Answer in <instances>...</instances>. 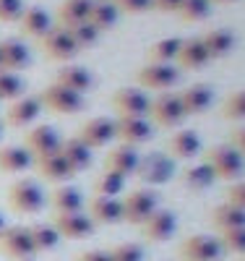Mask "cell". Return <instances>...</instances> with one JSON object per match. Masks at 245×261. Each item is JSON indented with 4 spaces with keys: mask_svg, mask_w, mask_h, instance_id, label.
<instances>
[{
    "mask_svg": "<svg viewBox=\"0 0 245 261\" xmlns=\"http://www.w3.org/2000/svg\"><path fill=\"white\" fill-rule=\"evenodd\" d=\"M47 204L44 199V191L37 180L32 178H21L16 183H11L8 188V206L16 212V214H39Z\"/></svg>",
    "mask_w": 245,
    "mask_h": 261,
    "instance_id": "obj_1",
    "label": "cell"
},
{
    "mask_svg": "<svg viewBox=\"0 0 245 261\" xmlns=\"http://www.w3.org/2000/svg\"><path fill=\"white\" fill-rule=\"evenodd\" d=\"M204 165H209V170L214 172V178L219 180H237L245 172V160L230 144H219L211 146L204 157Z\"/></svg>",
    "mask_w": 245,
    "mask_h": 261,
    "instance_id": "obj_2",
    "label": "cell"
},
{
    "mask_svg": "<svg viewBox=\"0 0 245 261\" xmlns=\"http://www.w3.org/2000/svg\"><path fill=\"white\" fill-rule=\"evenodd\" d=\"M120 206H123V222L141 225L159 209V199L151 188H136V191H130L125 199H120Z\"/></svg>",
    "mask_w": 245,
    "mask_h": 261,
    "instance_id": "obj_3",
    "label": "cell"
},
{
    "mask_svg": "<svg viewBox=\"0 0 245 261\" xmlns=\"http://www.w3.org/2000/svg\"><path fill=\"white\" fill-rule=\"evenodd\" d=\"M136 81L141 89H151L162 94V92H170L180 81V68H175L172 63H146L139 68Z\"/></svg>",
    "mask_w": 245,
    "mask_h": 261,
    "instance_id": "obj_4",
    "label": "cell"
},
{
    "mask_svg": "<svg viewBox=\"0 0 245 261\" xmlns=\"http://www.w3.org/2000/svg\"><path fill=\"white\" fill-rule=\"evenodd\" d=\"M39 50L44 53V58H50L55 63H68L78 55V47L73 45L68 29L55 27V24L39 37Z\"/></svg>",
    "mask_w": 245,
    "mask_h": 261,
    "instance_id": "obj_5",
    "label": "cell"
},
{
    "mask_svg": "<svg viewBox=\"0 0 245 261\" xmlns=\"http://www.w3.org/2000/svg\"><path fill=\"white\" fill-rule=\"evenodd\" d=\"M37 99L42 105V110L47 107V110L55 113V115H76L78 110H84V97L76 94V92L63 89V86H58V84L44 86V89L37 94Z\"/></svg>",
    "mask_w": 245,
    "mask_h": 261,
    "instance_id": "obj_6",
    "label": "cell"
},
{
    "mask_svg": "<svg viewBox=\"0 0 245 261\" xmlns=\"http://www.w3.org/2000/svg\"><path fill=\"white\" fill-rule=\"evenodd\" d=\"M157 125L162 128H177L183 120H185V113H183V105L177 99V92H162L159 97H154L151 105H149V115Z\"/></svg>",
    "mask_w": 245,
    "mask_h": 261,
    "instance_id": "obj_7",
    "label": "cell"
},
{
    "mask_svg": "<svg viewBox=\"0 0 245 261\" xmlns=\"http://www.w3.org/2000/svg\"><path fill=\"white\" fill-rule=\"evenodd\" d=\"M0 253H6L13 261L32 258L37 251H34V243H32L29 227L26 225H8L0 232Z\"/></svg>",
    "mask_w": 245,
    "mask_h": 261,
    "instance_id": "obj_8",
    "label": "cell"
},
{
    "mask_svg": "<svg viewBox=\"0 0 245 261\" xmlns=\"http://www.w3.org/2000/svg\"><path fill=\"white\" fill-rule=\"evenodd\" d=\"M183 261H222L225 251H222V243L219 238H211V235H190L180 243L177 248Z\"/></svg>",
    "mask_w": 245,
    "mask_h": 261,
    "instance_id": "obj_9",
    "label": "cell"
},
{
    "mask_svg": "<svg viewBox=\"0 0 245 261\" xmlns=\"http://www.w3.org/2000/svg\"><path fill=\"white\" fill-rule=\"evenodd\" d=\"M149 94L144 89H130L123 86L113 94V110L118 113V118H146L149 115Z\"/></svg>",
    "mask_w": 245,
    "mask_h": 261,
    "instance_id": "obj_10",
    "label": "cell"
},
{
    "mask_svg": "<svg viewBox=\"0 0 245 261\" xmlns=\"http://www.w3.org/2000/svg\"><path fill=\"white\" fill-rule=\"evenodd\" d=\"M50 225L58 230L60 241H63V238H65V241H84V238H92L94 230H97V225L89 220V214H84V212L55 214Z\"/></svg>",
    "mask_w": 245,
    "mask_h": 261,
    "instance_id": "obj_11",
    "label": "cell"
},
{
    "mask_svg": "<svg viewBox=\"0 0 245 261\" xmlns=\"http://www.w3.org/2000/svg\"><path fill=\"white\" fill-rule=\"evenodd\" d=\"M76 139H78L81 144H86L92 151H94V149H104L110 141L115 139V120H113V118H104V115L86 120V123L78 128Z\"/></svg>",
    "mask_w": 245,
    "mask_h": 261,
    "instance_id": "obj_12",
    "label": "cell"
},
{
    "mask_svg": "<svg viewBox=\"0 0 245 261\" xmlns=\"http://www.w3.org/2000/svg\"><path fill=\"white\" fill-rule=\"evenodd\" d=\"M139 227H141L144 241H149V243H165V241H170V238L177 232V217L170 209H157Z\"/></svg>",
    "mask_w": 245,
    "mask_h": 261,
    "instance_id": "obj_13",
    "label": "cell"
},
{
    "mask_svg": "<svg viewBox=\"0 0 245 261\" xmlns=\"http://www.w3.org/2000/svg\"><path fill=\"white\" fill-rule=\"evenodd\" d=\"M136 175L149 186H162L172 178V160L167 154H162V151H154V154L139 160Z\"/></svg>",
    "mask_w": 245,
    "mask_h": 261,
    "instance_id": "obj_14",
    "label": "cell"
},
{
    "mask_svg": "<svg viewBox=\"0 0 245 261\" xmlns=\"http://www.w3.org/2000/svg\"><path fill=\"white\" fill-rule=\"evenodd\" d=\"M151 123L149 118H118L115 120V139L123 141V146H141L151 139Z\"/></svg>",
    "mask_w": 245,
    "mask_h": 261,
    "instance_id": "obj_15",
    "label": "cell"
},
{
    "mask_svg": "<svg viewBox=\"0 0 245 261\" xmlns=\"http://www.w3.org/2000/svg\"><path fill=\"white\" fill-rule=\"evenodd\" d=\"M177 99H180V105H183L185 118L204 115L211 107V102H214V89L209 84H190V86H185V89L177 92Z\"/></svg>",
    "mask_w": 245,
    "mask_h": 261,
    "instance_id": "obj_16",
    "label": "cell"
},
{
    "mask_svg": "<svg viewBox=\"0 0 245 261\" xmlns=\"http://www.w3.org/2000/svg\"><path fill=\"white\" fill-rule=\"evenodd\" d=\"M60 141L63 139H60V134L52 125H34L26 134V149H29V154L34 160L60 151Z\"/></svg>",
    "mask_w": 245,
    "mask_h": 261,
    "instance_id": "obj_17",
    "label": "cell"
},
{
    "mask_svg": "<svg viewBox=\"0 0 245 261\" xmlns=\"http://www.w3.org/2000/svg\"><path fill=\"white\" fill-rule=\"evenodd\" d=\"M39 113H42L39 99L24 94V97L13 99L11 107L6 110V125H11V128H26V125H32L39 118Z\"/></svg>",
    "mask_w": 245,
    "mask_h": 261,
    "instance_id": "obj_18",
    "label": "cell"
},
{
    "mask_svg": "<svg viewBox=\"0 0 245 261\" xmlns=\"http://www.w3.org/2000/svg\"><path fill=\"white\" fill-rule=\"evenodd\" d=\"M139 160L141 154L133 146H115V149H110L107 151V157H104V170L110 172H115V175H136V167H139Z\"/></svg>",
    "mask_w": 245,
    "mask_h": 261,
    "instance_id": "obj_19",
    "label": "cell"
},
{
    "mask_svg": "<svg viewBox=\"0 0 245 261\" xmlns=\"http://www.w3.org/2000/svg\"><path fill=\"white\" fill-rule=\"evenodd\" d=\"M165 154L170 160H193L201 154V136L196 130H177V134L167 141Z\"/></svg>",
    "mask_w": 245,
    "mask_h": 261,
    "instance_id": "obj_20",
    "label": "cell"
},
{
    "mask_svg": "<svg viewBox=\"0 0 245 261\" xmlns=\"http://www.w3.org/2000/svg\"><path fill=\"white\" fill-rule=\"evenodd\" d=\"M55 84L84 97L94 86V76L89 73L84 65H63V68L58 71V76H55Z\"/></svg>",
    "mask_w": 245,
    "mask_h": 261,
    "instance_id": "obj_21",
    "label": "cell"
},
{
    "mask_svg": "<svg viewBox=\"0 0 245 261\" xmlns=\"http://www.w3.org/2000/svg\"><path fill=\"white\" fill-rule=\"evenodd\" d=\"M177 65L180 68H185V71H201L204 65L209 63V53H206V47H204V42H201V37H188V39H183V45H180V50H177Z\"/></svg>",
    "mask_w": 245,
    "mask_h": 261,
    "instance_id": "obj_22",
    "label": "cell"
},
{
    "mask_svg": "<svg viewBox=\"0 0 245 261\" xmlns=\"http://www.w3.org/2000/svg\"><path fill=\"white\" fill-rule=\"evenodd\" d=\"M89 220H92L94 225H118V222H123L120 199L94 196V199L89 201Z\"/></svg>",
    "mask_w": 245,
    "mask_h": 261,
    "instance_id": "obj_23",
    "label": "cell"
},
{
    "mask_svg": "<svg viewBox=\"0 0 245 261\" xmlns=\"http://www.w3.org/2000/svg\"><path fill=\"white\" fill-rule=\"evenodd\" d=\"M60 154H63L65 165L71 167L73 175H78V172H84V170L92 167V149H89L86 144H81L76 136L60 141Z\"/></svg>",
    "mask_w": 245,
    "mask_h": 261,
    "instance_id": "obj_24",
    "label": "cell"
},
{
    "mask_svg": "<svg viewBox=\"0 0 245 261\" xmlns=\"http://www.w3.org/2000/svg\"><path fill=\"white\" fill-rule=\"evenodd\" d=\"M29 65V47L18 39H3L0 42V71L18 73Z\"/></svg>",
    "mask_w": 245,
    "mask_h": 261,
    "instance_id": "obj_25",
    "label": "cell"
},
{
    "mask_svg": "<svg viewBox=\"0 0 245 261\" xmlns=\"http://www.w3.org/2000/svg\"><path fill=\"white\" fill-rule=\"evenodd\" d=\"M201 42L209 53V60H222L235 50V34L230 29H209L201 34Z\"/></svg>",
    "mask_w": 245,
    "mask_h": 261,
    "instance_id": "obj_26",
    "label": "cell"
},
{
    "mask_svg": "<svg viewBox=\"0 0 245 261\" xmlns=\"http://www.w3.org/2000/svg\"><path fill=\"white\" fill-rule=\"evenodd\" d=\"M34 167H37V172H39V178L50 180V183H63V180L73 178V172H71L68 165H65V160H63L60 151H55V154H47V157H37V160H34Z\"/></svg>",
    "mask_w": 245,
    "mask_h": 261,
    "instance_id": "obj_27",
    "label": "cell"
},
{
    "mask_svg": "<svg viewBox=\"0 0 245 261\" xmlns=\"http://www.w3.org/2000/svg\"><path fill=\"white\" fill-rule=\"evenodd\" d=\"M89 8H92V0H63L55 11V27H63V29H71L81 21L89 18Z\"/></svg>",
    "mask_w": 245,
    "mask_h": 261,
    "instance_id": "obj_28",
    "label": "cell"
},
{
    "mask_svg": "<svg viewBox=\"0 0 245 261\" xmlns=\"http://www.w3.org/2000/svg\"><path fill=\"white\" fill-rule=\"evenodd\" d=\"M16 24H18V29L24 34L39 39L44 32L52 27V16L44 8H39V6H29V8H24V13H21V18L16 21Z\"/></svg>",
    "mask_w": 245,
    "mask_h": 261,
    "instance_id": "obj_29",
    "label": "cell"
},
{
    "mask_svg": "<svg viewBox=\"0 0 245 261\" xmlns=\"http://www.w3.org/2000/svg\"><path fill=\"white\" fill-rule=\"evenodd\" d=\"M50 206L55 209V214H73V212H84V196L76 186H58L50 193Z\"/></svg>",
    "mask_w": 245,
    "mask_h": 261,
    "instance_id": "obj_30",
    "label": "cell"
},
{
    "mask_svg": "<svg viewBox=\"0 0 245 261\" xmlns=\"http://www.w3.org/2000/svg\"><path fill=\"white\" fill-rule=\"evenodd\" d=\"M34 165L26 146H0V172H24Z\"/></svg>",
    "mask_w": 245,
    "mask_h": 261,
    "instance_id": "obj_31",
    "label": "cell"
},
{
    "mask_svg": "<svg viewBox=\"0 0 245 261\" xmlns=\"http://www.w3.org/2000/svg\"><path fill=\"white\" fill-rule=\"evenodd\" d=\"M118 8L113 6V0H92V8H89V24H92L99 34L107 32V29H113L118 24Z\"/></svg>",
    "mask_w": 245,
    "mask_h": 261,
    "instance_id": "obj_32",
    "label": "cell"
},
{
    "mask_svg": "<svg viewBox=\"0 0 245 261\" xmlns=\"http://www.w3.org/2000/svg\"><path fill=\"white\" fill-rule=\"evenodd\" d=\"M211 225L219 232L232 230V227H245V212L225 201V204H219V206L211 209Z\"/></svg>",
    "mask_w": 245,
    "mask_h": 261,
    "instance_id": "obj_33",
    "label": "cell"
},
{
    "mask_svg": "<svg viewBox=\"0 0 245 261\" xmlns=\"http://www.w3.org/2000/svg\"><path fill=\"white\" fill-rule=\"evenodd\" d=\"M26 227H29V235H32V243H34L37 253H47V251L58 248L60 235L50 222H34V225H26Z\"/></svg>",
    "mask_w": 245,
    "mask_h": 261,
    "instance_id": "obj_34",
    "label": "cell"
},
{
    "mask_svg": "<svg viewBox=\"0 0 245 261\" xmlns=\"http://www.w3.org/2000/svg\"><path fill=\"white\" fill-rule=\"evenodd\" d=\"M214 172L209 170V165H190V167H185L183 172H180V183L185 186V188H190V191H206V188H211L214 186Z\"/></svg>",
    "mask_w": 245,
    "mask_h": 261,
    "instance_id": "obj_35",
    "label": "cell"
},
{
    "mask_svg": "<svg viewBox=\"0 0 245 261\" xmlns=\"http://www.w3.org/2000/svg\"><path fill=\"white\" fill-rule=\"evenodd\" d=\"M183 45V37H162L154 45H149V63H172L177 58V50Z\"/></svg>",
    "mask_w": 245,
    "mask_h": 261,
    "instance_id": "obj_36",
    "label": "cell"
},
{
    "mask_svg": "<svg viewBox=\"0 0 245 261\" xmlns=\"http://www.w3.org/2000/svg\"><path fill=\"white\" fill-rule=\"evenodd\" d=\"M94 196H104V199H118L125 188V178L123 175H115V172H99V178L94 180Z\"/></svg>",
    "mask_w": 245,
    "mask_h": 261,
    "instance_id": "obj_37",
    "label": "cell"
},
{
    "mask_svg": "<svg viewBox=\"0 0 245 261\" xmlns=\"http://www.w3.org/2000/svg\"><path fill=\"white\" fill-rule=\"evenodd\" d=\"M24 89L26 84L18 73H11V71H0V102H13L18 97H24Z\"/></svg>",
    "mask_w": 245,
    "mask_h": 261,
    "instance_id": "obj_38",
    "label": "cell"
},
{
    "mask_svg": "<svg viewBox=\"0 0 245 261\" xmlns=\"http://www.w3.org/2000/svg\"><path fill=\"white\" fill-rule=\"evenodd\" d=\"M209 13H211L209 0H183L180 11H177L180 21H185V24H198V21L209 18Z\"/></svg>",
    "mask_w": 245,
    "mask_h": 261,
    "instance_id": "obj_39",
    "label": "cell"
},
{
    "mask_svg": "<svg viewBox=\"0 0 245 261\" xmlns=\"http://www.w3.org/2000/svg\"><path fill=\"white\" fill-rule=\"evenodd\" d=\"M68 34H71V39H73V45L78 47V53H81V50H89V47H94L97 42H99V32H97L92 24H89V21H81V24L71 27Z\"/></svg>",
    "mask_w": 245,
    "mask_h": 261,
    "instance_id": "obj_40",
    "label": "cell"
},
{
    "mask_svg": "<svg viewBox=\"0 0 245 261\" xmlns=\"http://www.w3.org/2000/svg\"><path fill=\"white\" fill-rule=\"evenodd\" d=\"M219 115L225 118V120H232V123L245 120V89L232 92L225 102H222V110H219Z\"/></svg>",
    "mask_w": 245,
    "mask_h": 261,
    "instance_id": "obj_41",
    "label": "cell"
},
{
    "mask_svg": "<svg viewBox=\"0 0 245 261\" xmlns=\"http://www.w3.org/2000/svg\"><path fill=\"white\" fill-rule=\"evenodd\" d=\"M219 243L225 253H240L245 256V227H232L219 232Z\"/></svg>",
    "mask_w": 245,
    "mask_h": 261,
    "instance_id": "obj_42",
    "label": "cell"
},
{
    "mask_svg": "<svg viewBox=\"0 0 245 261\" xmlns=\"http://www.w3.org/2000/svg\"><path fill=\"white\" fill-rule=\"evenodd\" d=\"M107 253H110V261H144V246L139 243H118Z\"/></svg>",
    "mask_w": 245,
    "mask_h": 261,
    "instance_id": "obj_43",
    "label": "cell"
},
{
    "mask_svg": "<svg viewBox=\"0 0 245 261\" xmlns=\"http://www.w3.org/2000/svg\"><path fill=\"white\" fill-rule=\"evenodd\" d=\"M24 13V0H0V21L3 24H16Z\"/></svg>",
    "mask_w": 245,
    "mask_h": 261,
    "instance_id": "obj_44",
    "label": "cell"
},
{
    "mask_svg": "<svg viewBox=\"0 0 245 261\" xmlns=\"http://www.w3.org/2000/svg\"><path fill=\"white\" fill-rule=\"evenodd\" d=\"M113 6L118 8V13L139 16V13L151 11V0H113Z\"/></svg>",
    "mask_w": 245,
    "mask_h": 261,
    "instance_id": "obj_45",
    "label": "cell"
},
{
    "mask_svg": "<svg viewBox=\"0 0 245 261\" xmlns=\"http://www.w3.org/2000/svg\"><path fill=\"white\" fill-rule=\"evenodd\" d=\"M225 199H227V204H232V206H237V209L245 212V180L232 183L227 188V193H225Z\"/></svg>",
    "mask_w": 245,
    "mask_h": 261,
    "instance_id": "obj_46",
    "label": "cell"
},
{
    "mask_svg": "<svg viewBox=\"0 0 245 261\" xmlns=\"http://www.w3.org/2000/svg\"><path fill=\"white\" fill-rule=\"evenodd\" d=\"M230 146L237 151V154L245 160V125H240V128H235L232 134H230Z\"/></svg>",
    "mask_w": 245,
    "mask_h": 261,
    "instance_id": "obj_47",
    "label": "cell"
},
{
    "mask_svg": "<svg viewBox=\"0 0 245 261\" xmlns=\"http://www.w3.org/2000/svg\"><path fill=\"white\" fill-rule=\"evenodd\" d=\"M183 6V0H151V11L159 13H177Z\"/></svg>",
    "mask_w": 245,
    "mask_h": 261,
    "instance_id": "obj_48",
    "label": "cell"
},
{
    "mask_svg": "<svg viewBox=\"0 0 245 261\" xmlns=\"http://www.w3.org/2000/svg\"><path fill=\"white\" fill-rule=\"evenodd\" d=\"M76 261H110V253L94 248V251H84V253H78Z\"/></svg>",
    "mask_w": 245,
    "mask_h": 261,
    "instance_id": "obj_49",
    "label": "cell"
},
{
    "mask_svg": "<svg viewBox=\"0 0 245 261\" xmlns=\"http://www.w3.org/2000/svg\"><path fill=\"white\" fill-rule=\"evenodd\" d=\"M211 6H225V3H232V0H209Z\"/></svg>",
    "mask_w": 245,
    "mask_h": 261,
    "instance_id": "obj_50",
    "label": "cell"
},
{
    "mask_svg": "<svg viewBox=\"0 0 245 261\" xmlns=\"http://www.w3.org/2000/svg\"><path fill=\"white\" fill-rule=\"evenodd\" d=\"M8 225H6V217H3V212H0V232H3Z\"/></svg>",
    "mask_w": 245,
    "mask_h": 261,
    "instance_id": "obj_51",
    "label": "cell"
},
{
    "mask_svg": "<svg viewBox=\"0 0 245 261\" xmlns=\"http://www.w3.org/2000/svg\"><path fill=\"white\" fill-rule=\"evenodd\" d=\"M0 136H3V120H0Z\"/></svg>",
    "mask_w": 245,
    "mask_h": 261,
    "instance_id": "obj_52",
    "label": "cell"
},
{
    "mask_svg": "<svg viewBox=\"0 0 245 261\" xmlns=\"http://www.w3.org/2000/svg\"><path fill=\"white\" fill-rule=\"evenodd\" d=\"M24 261H34V258H24Z\"/></svg>",
    "mask_w": 245,
    "mask_h": 261,
    "instance_id": "obj_53",
    "label": "cell"
}]
</instances>
